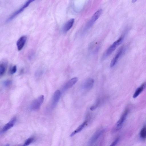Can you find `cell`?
<instances>
[{
	"label": "cell",
	"instance_id": "cell-24",
	"mask_svg": "<svg viewBox=\"0 0 146 146\" xmlns=\"http://www.w3.org/2000/svg\"><path fill=\"white\" fill-rule=\"evenodd\" d=\"M5 146H9V144H7Z\"/></svg>",
	"mask_w": 146,
	"mask_h": 146
},
{
	"label": "cell",
	"instance_id": "cell-15",
	"mask_svg": "<svg viewBox=\"0 0 146 146\" xmlns=\"http://www.w3.org/2000/svg\"><path fill=\"white\" fill-rule=\"evenodd\" d=\"M87 121H85L79 125L77 128L72 132L70 134V136L72 137L76 134L80 132L84 128L87 123Z\"/></svg>",
	"mask_w": 146,
	"mask_h": 146
},
{
	"label": "cell",
	"instance_id": "cell-5",
	"mask_svg": "<svg viewBox=\"0 0 146 146\" xmlns=\"http://www.w3.org/2000/svg\"><path fill=\"white\" fill-rule=\"evenodd\" d=\"M44 99V95H41L34 100L31 104V109L34 111L38 110L42 104Z\"/></svg>",
	"mask_w": 146,
	"mask_h": 146
},
{
	"label": "cell",
	"instance_id": "cell-3",
	"mask_svg": "<svg viewBox=\"0 0 146 146\" xmlns=\"http://www.w3.org/2000/svg\"><path fill=\"white\" fill-rule=\"evenodd\" d=\"M102 10L99 9L93 14L84 28V31H86L90 28L98 19L101 14Z\"/></svg>",
	"mask_w": 146,
	"mask_h": 146
},
{
	"label": "cell",
	"instance_id": "cell-20",
	"mask_svg": "<svg viewBox=\"0 0 146 146\" xmlns=\"http://www.w3.org/2000/svg\"><path fill=\"white\" fill-rule=\"evenodd\" d=\"M119 139V137H116L110 146H115L118 142Z\"/></svg>",
	"mask_w": 146,
	"mask_h": 146
},
{
	"label": "cell",
	"instance_id": "cell-2",
	"mask_svg": "<svg viewBox=\"0 0 146 146\" xmlns=\"http://www.w3.org/2000/svg\"><path fill=\"white\" fill-rule=\"evenodd\" d=\"M129 111V110L127 109L125 110L113 128L112 130V133H115L121 129L122 128L123 124L127 117Z\"/></svg>",
	"mask_w": 146,
	"mask_h": 146
},
{
	"label": "cell",
	"instance_id": "cell-6",
	"mask_svg": "<svg viewBox=\"0 0 146 146\" xmlns=\"http://www.w3.org/2000/svg\"><path fill=\"white\" fill-rule=\"evenodd\" d=\"M125 47H122L118 50L110 62L111 67H113L115 64L120 57L125 52Z\"/></svg>",
	"mask_w": 146,
	"mask_h": 146
},
{
	"label": "cell",
	"instance_id": "cell-14",
	"mask_svg": "<svg viewBox=\"0 0 146 146\" xmlns=\"http://www.w3.org/2000/svg\"><path fill=\"white\" fill-rule=\"evenodd\" d=\"M146 86V83H144L142 84L138 88L135 90L133 95V98H135L137 97L143 91L145 87Z\"/></svg>",
	"mask_w": 146,
	"mask_h": 146
},
{
	"label": "cell",
	"instance_id": "cell-21",
	"mask_svg": "<svg viewBox=\"0 0 146 146\" xmlns=\"http://www.w3.org/2000/svg\"><path fill=\"white\" fill-rule=\"evenodd\" d=\"M11 84V81L9 80H6L5 81L3 84L4 86L6 87H7L9 86Z\"/></svg>",
	"mask_w": 146,
	"mask_h": 146
},
{
	"label": "cell",
	"instance_id": "cell-23",
	"mask_svg": "<svg viewBox=\"0 0 146 146\" xmlns=\"http://www.w3.org/2000/svg\"><path fill=\"white\" fill-rule=\"evenodd\" d=\"M42 71L41 70L37 71L36 72L35 75L37 77H38L40 76L42 74Z\"/></svg>",
	"mask_w": 146,
	"mask_h": 146
},
{
	"label": "cell",
	"instance_id": "cell-11",
	"mask_svg": "<svg viewBox=\"0 0 146 146\" xmlns=\"http://www.w3.org/2000/svg\"><path fill=\"white\" fill-rule=\"evenodd\" d=\"M104 131V129H102L96 132L88 141V144L89 145H91L94 143L103 133Z\"/></svg>",
	"mask_w": 146,
	"mask_h": 146
},
{
	"label": "cell",
	"instance_id": "cell-8",
	"mask_svg": "<svg viewBox=\"0 0 146 146\" xmlns=\"http://www.w3.org/2000/svg\"><path fill=\"white\" fill-rule=\"evenodd\" d=\"M27 39V37L25 36H21L17 42V46L18 50H21L23 47Z\"/></svg>",
	"mask_w": 146,
	"mask_h": 146
},
{
	"label": "cell",
	"instance_id": "cell-22",
	"mask_svg": "<svg viewBox=\"0 0 146 146\" xmlns=\"http://www.w3.org/2000/svg\"><path fill=\"white\" fill-rule=\"evenodd\" d=\"M99 100H98L96 104L95 105L92 106L90 108V110H91L92 111L96 109V108H97V107H98L99 104Z\"/></svg>",
	"mask_w": 146,
	"mask_h": 146
},
{
	"label": "cell",
	"instance_id": "cell-1",
	"mask_svg": "<svg viewBox=\"0 0 146 146\" xmlns=\"http://www.w3.org/2000/svg\"><path fill=\"white\" fill-rule=\"evenodd\" d=\"M124 36L125 35H122L110 46L104 54L103 56V59L109 56L114 51L117 47L122 43L124 39Z\"/></svg>",
	"mask_w": 146,
	"mask_h": 146
},
{
	"label": "cell",
	"instance_id": "cell-7",
	"mask_svg": "<svg viewBox=\"0 0 146 146\" xmlns=\"http://www.w3.org/2000/svg\"><path fill=\"white\" fill-rule=\"evenodd\" d=\"M61 92L59 90H56L54 93L51 101L50 108L52 109L56 106L60 97Z\"/></svg>",
	"mask_w": 146,
	"mask_h": 146
},
{
	"label": "cell",
	"instance_id": "cell-10",
	"mask_svg": "<svg viewBox=\"0 0 146 146\" xmlns=\"http://www.w3.org/2000/svg\"><path fill=\"white\" fill-rule=\"evenodd\" d=\"M16 121V117L13 118L8 123L6 124L3 128L2 131L5 132L8 130L14 125Z\"/></svg>",
	"mask_w": 146,
	"mask_h": 146
},
{
	"label": "cell",
	"instance_id": "cell-16",
	"mask_svg": "<svg viewBox=\"0 0 146 146\" xmlns=\"http://www.w3.org/2000/svg\"><path fill=\"white\" fill-rule=\"evenodd\" d=\"M7 68V64L5 62H2L0 64V75H3L5 73Z\"/></svg>",
	"mask_w": 146,
	"mask_h": 146
},
{
	"label": "cell",
	"instance_id": "cell-19",
	"mask_svg": "<svg viewBox=\"0 0 146 146\" xmlns=\"http://www.w3.org/2000/svg\"><path fill=\"white\" fill-rule=\"evenodd\" d=\"M17 71V67L15 65L11 66L9 70V73L12 74L15 73Z\"/></svg>",
	"mask_w": 146,
	"mask_h": 146
},
{
	"label": "cell",
	"instance_id": "cell-4",
	"mask_svg": "<svg viewBox=\"0 0 146 146\" xmlns=\"http://www.w3.org/2000/svg\"><path fill=\"white\" fill-rule=\"evenodd\" d=\"M34 1V0H29L27 1L22 6L13 13L12 15L8 18L7 21H9L12 20L17 15L22 12L32 2Z\"/></svg>",
	"mask_w": 146,
	"mask_h": 146
},
{
	"label": "cell",
	"instance_id": "cell-13",
	"mask_svg": "<svg viewBox=\"0 0 146 146\" xmlns=\"http://www.w3.org/2000/svg\"><path fill=\"white\" fill-rule=\"evenodd\" d=\"M94 80L92 78H89L84 82L83 87L84 89L87 90H90L93 87L94 84Z\"/></svg>",
	"mask_w": 146,
	"mask_h": 146
},
{
	"label": "cell",
	"instance_id": "cell-17",
	"mask_svg": "<svg viewBox=\"0 0 146 146\" xmlns=\"http://www.w3.org/2000/svg\"><path fill=\"white\" fill-rule=\"evenodd\" d=\"M139 135L142 139H144L146 138V125H145L141 130Z\"/></svg>",
	"mask_w": 146,
	"mask_h": 146
},
{
	"label": "cell",
	"instance_id": "cell-9",
	"mask_svg": "<svg viewBox=\"0 0 146 146\" xmlns=\"http://www.w3.org/2000/svg\"><path fill=\"white\" fill-rule=\"evenodd\" d=\"M74 19H72L67 21L63 25L62 31L64 33L68 32L72 27L74 23Z\"/></svg>",
	"mask_w": 146,
	"mask_h": 146
},
{
	"label": "cell",
	"instance_id": "cell-12",
	"mask_svg": "<svg viewBox=\"0 0 146 146\" xmlns=\"http://www.w3.org/2000/svg\"><path fill=\"white\" fill-rule=\"evenodd\" d=\"M78 80L77 77H74L70 79L65 85L63 90H65L72 87L77 81Z\"/></svg>",
	"mask_w": 146,
	"mask_h": 146
},
{
	"label": "cell",
	"instance_id": "cell-18",
	"mask_svg": "<svg viewBox=\"0 0 146 146\" xmlns=\"http://www.w3.org/2000/svg\"><path fill=\"white\" fill-rule=\"evenodd\" d=\"M34 139L33 138H29L24 143L23 146H27L30 144L33 141Z\"/></svg>",
	"mask_w": 146,
	"mask_h": 146
}]
</instances>
